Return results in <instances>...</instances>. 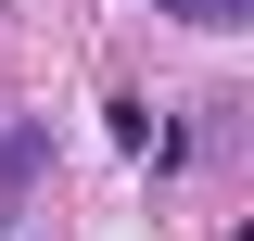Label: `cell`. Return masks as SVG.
I'll list each match as a JSON object with an SVG mask.
<instances>
[{"mask_svg": "<svg viewBox=\"0 0 254 241\" xmlns=\"http://www.w3.org/2000/svg\"><path fill=\"white\" fill-rule=\"evenodd\" d=\"M178 13H203V26H216V13H229V0H178Z\"/></svg>", "mask_w": 254, "mask_h": 241, "instance_id": "cell-1", "label": "cell"}]
</instances>
